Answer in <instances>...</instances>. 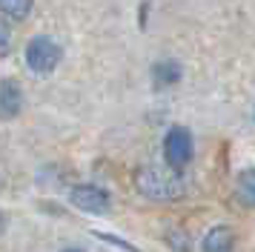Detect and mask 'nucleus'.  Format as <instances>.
I'll return each instance as SVG.
<instances>
[{
	"label": "nucleus",
	"instance_id": "f257e3e1",
	"mask_svg": "<svg viewBox=\"0 0 255 252\" xmlns=\"http://www.w3.org/2000/svg\"><path fill=\"white\" fill-rule=\"evenodd\" d=\"M138 186L143 195H149V198H158V201H172L178 195H184V181L178 178V175H166L161 169H140L138 172Z\"/></svg>",
	"mask_w": 255,
	"mask_h": 252
},
{
	"label": "nucleus",
	"instance_id": "f03ea898",
	"mask_svg": "<svg viewBox=\"0 0 255 252\" xmlns=\"http://www.w3.org/2000/svg\"><path fill=\"white\" fill-rule=\"evenodd\" d=\"M60 46L52 40V37H32L29 46H26V63L32 72L37 75H49L55 72V66L60 63Z\"/></svg>",
	"mask_w": 255,
	"mask_h": 252
},
{
	"label": "nucleus",
	"instance_id": "7ed1b4c3",
	"mask_svg": "<svg viewBox=\"0 0 255 252\" xmlns=\"http://www.w3.org/2000/svg\"><path fill=\"white\" fill-rule=\"evenodd\" d=\"M195 155V146H192V135L184 126H175L166 132V140H163V160L172 166V169H184L186 163Z\"/></svg>",
	"mask_w": 255,
	"mask_h": 252
},
{
	"label": "nucleus",
	"instance_id": "20e7f679",
	"mask_svg": "<svg viewBox=\"0 0 255 252\" xmlns=\"http://www.w3.org/2000/svg\"><path fill=\"white\" fill-rule=\"evenodd\" d=\"M72 204L83 209V212H106L109 209V195L101 189V186H92V183H81V186H75L72 189Z\"/></svg>",
	"mask_w": 255,
	"mask_h": 252
},
{
	"label": "nucleus",
	"instance_id": "39448f33",
	"mask_svg": "<svg viewBox=\"0 0 255 252\" xmlns=\"http://www.w3.org/2000/svg\"><path fill=\"white\" fill-rule=\"evenodd\" d=\"M20 106H23V89H20V83L12 78H3L0 80V118L3 121L17 118Z\"/></svg>",
	"mask_w": 255,
	"mask_h": 252
},
{
	"label": "nucleus",
	"instance_id": "423d86ee",
	"mask_svg": "<svg viewBox=\"0 0 255 252\" xmlns=\"http://www.w3.org/2000/svg\"><path fill=\"white\" fill-rule=\"evenodd\" d=\"M235 250V232L230 227H212L204 238V252H232Z\"/></svg>",
	"mask_w": 255,
	"mask_h": 252
},
{
	"label": "nucleus",
	"instance_id": "0eeeda50",
	"mask_svg": "<svg viewBox=\"0 0 255 252\" xmlns=\"http://www.w3.org/2000/svg\"><path fill=\"white\" fill-rule=\"evenodd\" d=\"M152 78H155V86H172L181 80V66L175 60H158L152 66Z\"/></svg>",
	"mask_w": 255,
	"mask_h": 252
},
{
	"label": "nucleus",
	"instance_id": "6e6552de",
	"mask_svg": "<svg viewBox=\"0 0 255 252\" xmlns=\"http://www.w3.org/2000/svg\"><path fill=\"white\" fill-rule=\"evenodd\" d=\"M235 198L244 206H255V169H244L235 183Z\"/></svg>",
	"mask_w": 255,
	"mask_h": 252
},
{
	"label": "nucleus",
	"instance_id": "1a4fd4ad",
	"mask_svg": "<svg viewBox=\"0 0 255 252\" xmlns=\"http://www.w3.org/2000/svg\"><path fill=\"white\" fill-rule=\"evenodd\" d=\"M0 11H6L9 17L23 20L26 14L32 11V0H0Z\"/></svg>",
	"mask_w": 255,
	"mask_h": 252
},
{
	"label": "nucleus",
	"instance_id": "9d476101",
	"mask_svg": "<svg viewBox=\"0 0 255 252\" xmlns=\"http://www.w3.org/2000/svg\"><path fill=\"white\" fill-rule=\"evenodd\" d=\"M9 49V26L0 20V52H6Z\"/></svg>",
	"mask_w": 255,
	"mask_h": 252
},
{
	"label": "nucleus",
	"instance_id": "9b49d317",
	"mask_svg": "<svg viewBox=\"0 0 255 252\" xmlns=\"http://www.w3.org/2000/svg\"><path fill=\"white\" fill-rule=\"evenodd\" d=\"M63 252H81V250H63Z\"/></svg>",
	"mask_w": 255,
	"mask_h": 252
}]
</instances>
